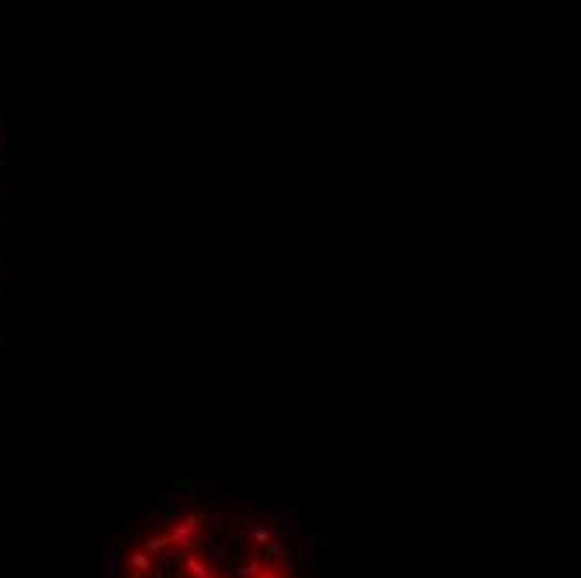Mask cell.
<instances>
[{
  "label": "cell",
  "instance_id": "obj_1",
  "mask_svg": "<svg viewBox=\"0 0 581 578\" xmlns=\"http://www.w3.org/2000/svg\"><path fill=\"white\" fill-rule=\"evenodd\" d=\"M127 565H131V578H144V575L154 572V565H150V552H144V548L131 552V555H127Z\"/></svg>",
  "mask_w": 581,
  "mask_h": 578
},
{
  "label": "cell",
  "instance_id": "obj_2",
  "mask_svg": "<svg viewBox=\"0 0 581 578\" xmlns=\"http://www.w3.org/2000/svg\"><path fill=\"white\" fill-rule=\"evenodd\" d=\"M251 535H254V541H258L261 548H267V545L274 541V532H271V528H264V525H258V528H251Z\"/></svg>",
  "mask_w": 581,
  "mask_h": 578
},
{
  "label": "cell",
  "instance_id": "obj_3",
  "mask_svg": "<svg viewBox=\"0 0 581 578\" xmlns=\"http://www.w3.org/2000/svg\"><path fill=\"white\" fill-rule=\"evenodd\" d=\"M204 559H207V561H214V565H217V561L224 559V545H221V541H211V545H207V548H204Z\"/></svg>",
  "mask_w": 581,
  "mask_h": 578
}]
</instances>
